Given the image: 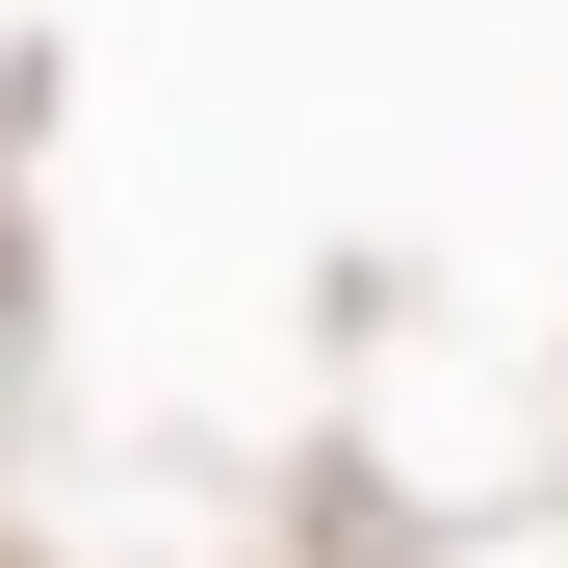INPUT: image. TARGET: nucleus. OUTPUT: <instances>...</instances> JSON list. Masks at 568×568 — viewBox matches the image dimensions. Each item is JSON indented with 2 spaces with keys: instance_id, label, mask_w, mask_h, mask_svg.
Returning a JSON list of instances; mask_svg holds the SVG:
<instances>
[]
</instances>
